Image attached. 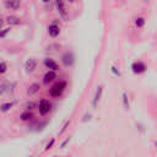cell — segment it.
Instances as JSON below:
<instances>
[{"mask_svg":"<svg viewBox=\"0 0 157 157\" xmlns=\"http://www.w3.org/2000/svg\"><path fill=\"white\" fill-rule=\"evenodd\" d=\"M130 69L135 75H142L147 71V65H146V63L142 61V60H136L131 64Z\"/></svg>","mask_w":157,"mask_h":157,"instance_id":"5b68a950","label":"cell"},{"mask_svg":"<svg viewBox=\"0 0 157 157\" xmlns=\"http://www.w3.org/2000/svg\"><path fill=\"white\" fill-rule=\"evenodd\" d=\"M25 71L28 72V74H32L33 71H36L37 66H38V60L36 58H28L25 61Z\"/></svg>","mask_w":157,"mask_h":157,"instance_id":"9c48e42d","label":"cell"},{"mask_svg":"<svg viewBox=\"0 0 157 157\" xmlns=\"http://www.w3.org/2000/svg\"><path fill=\"white\" fill-rule=\"evenodd\" d=\"M5 21H6V24L9 26H20V25H22V20H21L20 17H17V16H15V15L6 16Z\"/></svg>","mask_w":157,"mask_h":157,"instance_id":"7c38bea8","label":"cell"},{"mask_svg":"<svg viewBox=\"0 0 157 157\" xmlns=\"http://www.w3.org/2000/svg\"><path fill=\"white\" fill-rule=\"evenodd\" d=\"M54 7L57 10L58 15L63 20H64V21L69 20V11H68V9H66V5H65L64 0H54Z\"/></svg>","mask_w":157,"mask_h":157,"instance_id":"7a4b0ae2","label":"cell"},{"mask_svg":"<svg viewBox=\"0 0 157 157\" xmlns=\"http://www.w3.org/2000/svg\"><path fill=\"white\" fill-rule=\"evenodd\" d=\"M15 104H16L15 101H10V102L1 103V104H0V112H1V113H7V112H10L15 107Z\"/></svg>","mask_w":157,"mask_h":157,"instance_id":"9a60e30c","label":"cell"},{"mask_svg":"<svg viewBox=\"0 0 157 157\" xmlns=\"http://www.w3.org/2000/svg\"><path fill=\"white\" fill-rule=\"evenodd\" d=\"M122 102H123V107L125 111L130 109V102H129V97L127 95V92H122Z\"/></svg>","mask_w":157,"mask_h":157,"instance_id":"e0dca14e","label":"cell"},{"mask_svg":"<svg viewBox=\"0 0 157 157\" xmlns=\"http://www.w3.org/2000/svg\"><path fill=\"white\" fill-rule=\"evenodd\" d=\"M24 108L26 111H35L37 108V103L33 102V101H27L25 104H24Z\"/></svg>","mask_w":157,"mask_h":157,"instance_id":"ac0fdd59","label":"cell"},{"mask_svg":"<svg viewBox=\"0 0 157 157\" xmlns=\"http://www.w3.org/2000/svg\"><path fill=\"white\" fill-rule=\"evenodd\" d=\"M42 63H43V66L47 70H53V71H57V72L60 70V65L55 61V59L50 58V57H46Z\"/></svg>","mask_w":157,"mask_h":157,"instance_id":"ba28073f","label":"cell"},{"mask_svg":"<svg viewBox=\"0 0 157 157\" xmlns=\"http://www.w3.org/2000/svg\"><path fill=\"white\" fill-rule=\"evenodd\" d=\"M11 31V26L10 27H5V28H0V39H3V38H5L7 35H9V32Z\"/></svg>","mask_w":157,"mask_h":157,"instance_id":"7402d4cb","label":"cell"},{"mask_svg":"<svg viewBox=\"0 0 157 157\" xmlns=\"http://www.w3.org/2000/svg\"><path fill=\"white\" fill-rule=\"evenodd\" d=\"M60 61H61V64L64 65L65 68H71L72 65L75 64V55L72 52H64L61 55H60Z\"/></svg>","mask_w":157,"mask_h":157,"instance_id":"277c9868","label":"cell"},{"mask_svg":"<svg viewBox=\"0 0 157 157\" xmlns=\"http://www.w3.org/2000/svg\"><path fill=\"white\" fill-rule=\"evenodd\" d=\"M70 124H71V119H69V120H66V122L64 123V125H63V127H61V129H60V130H59V133H58V135H59V136H61V135L66 131V129L70 127Z\"/></svg>","mask_w":157,"mask_h":157,"instance_id":"44dd1931","label":"cell"},{"mask_svg":"<svg viewBox=\"0 0 157 157\" xmlns=\"http://www.w3.org/2000/svg\"><path fill=\"white\" fill-rule=\"evenodd\" d=\"M9 87H10V83L9 82L0 83V96H3V95H5L6 92H9Z\"/></svg>","mask_w":157,"mask_h":157,"instance_id":"ffe728a7","label":"cell"},{"mask_svg":"<svg viewBox=\"0 0 157 157\" xmlns=\"http://www.w3.org/2000/svg\"><path fill=\"white\" fill-rule=\"evenodd\" d=\"M111 71H112V74L114 76H120V71H119V69L117 66H112L111 68Z\"/></svg>","mask_w":157,"mask_h":157,"instance_id":"d4e9b609","label":"cell"},{"mask_svg":"<svg viewBox=\"0 0 157 157\" xmlns=\"http://www.w3.org/2000/svg\"><path fill=\"white\" fill-rule=\"evenodd\" d=\"M155 146H156V149H157V141H155Z\"/></svg>","mask_w":157,"mask_h":157,"instance_id":"f546056e","label":"cell"},{"mask_svg":"<svg viewBox=\"0 0 157 157\" xmlns=\"http://www.w3.org/2000/svg\"><path fill=\"white\" fill-rule=\"evenodd\" d=\"M0 80H1V74H0Z\"/></svg>","mask_w":157,"mask_h":157,"instance_id":"4dcf8cb0","label":"cell"},{"mask_svg":"<svg viewBox=\"0 0 157 157\" xmlns=\"http://www.w3.org/2000/svg\"><path fill=\"white\" fill-rule=\"evenodd\" d=\"M60 48H61V44H59V43H50V44H48L46 47V50H48V52H58Z\"/></svg>","mask_w":157,"mask_h":157,"instance_id":"d6986e66","label":"cell"},{"mask_svg":"<svg viewBox=\"0 0 157 157\" xmlns=\"http://www.w3.org/2000/svg\"><path fill=\"white\" fill-rule=\"evenodd\" d=\"M7 71V64L5 61H0V74H5V72Z\"/></svg>","mask_w":157,"mask_h":157,"instance_id":"cb8c5ba5","label":"cell"},{"mask_svg":"<svg viewBox=\"0 0 157 157\" xmlns=\"http://www.w3.org/2000/svg\"><path fill=\"white\" fill-rule=\"evenodd\" d=\"M58 79V74L57 71H53V70H47V72L43 75V79H42V83L44 86H49L52 85L53 82H55V80Z\"/></svg>","mask_w":157,"mask_h":157,"instance_id":"52a82bcc","label":"cell"},{"mask_svg":"<svg viewBox=\"0 0 157 157\" xmlns=\"http://www.w3.org/2000/svg\"><path fill=\"white\" fill-rule=\"evenodd\" d=\"M70 140H71V138H70V136H68V138H66L64 141H63V142L60 144V149H65V146H66V145L70 142Z\"/></svg>","mask_w":157,"mask_h":157,"instance_id":"484cf974","label":"cell"},{"mask_svg":"<svg viewBox=\"0 0 157 157\" xmlns=\"http://www.w3.org/2000/svg\"><path fill=\"white\" fill-rule=\"evenodd\" d=\"M66 1H68V3H70V4H72V3L75 1V0H66Z\"/></svg>","mask_w":157,"mask_h":157,"instance_id":"f1b7e54d","label":"cell"},{"mask_svg":"<svg viewBox=\"0 0 157 157\" xmlns=\"http://www.w3.org/2000/svg\"><path fill=\"white\" fill-rule=\"evenodd\" d=\"M39 90H41V83H38V82L31 83V85L27 87V96H28V97L35 96L36 93L39 92Z\"/></svg>","mask_w":157,"mask_h":157,"instance_id":"4fadbf2b","label":"cell"},{"mask_svg":"<svg viewBox=\"0 0 157 157\" xmlns=\"http://www.w3.org/2000/svg\"><path fill=\"white\" fill-rule=\"evenodd\" d=\"M35 118V114H33V111H24L22 113L20 114V120L24 122V123H27V122H31Z\"/></svg>","mask_w":157,"mask_h":157,"instance_id":"5bb4252c","label":"cell"},{"mask_svg":"<svg viewBox=\"0 0 157 157\" xmlns=\"http://www.w3.org/2000/svg\"><path fill=\"white\" fill-rule=\"evenodd\" d=\"M4 6L6 10H13V11H17L21 7V0H5Z\"/></svg>","mask_w":157,"mask_h":157,"instance_id":"8fae6325","label":"cell"},{"mask_svg":"<svg viewBox=\"0 0 157 157\" xmlns=\"http://www.w3.org/2000/svg\"><path fill=\"white\" fill-rule=\"evenodd\" d=\"M145 25H146V18H145V16H136L134 18V26L136 27L138 29H141V28H144L145 27Z\"/></svg>","mask_w":157,"mask_h":157,"instance_id":"2e32d148","label":"cell"},{"mask_svg":"<svg viewBox=\"0 0 157 157\" xmlns=\"http://www.w3.org/2000/svg\"><path fill=\"white\" fill-rule=\"evenodd\" d=\"M102 96H103V86H102V85H100V86L96 88L95 95H93V98H92V102H91L92 108H93V109H96V108L98 107V103H100V101H101Z\"/></svg>","mask_w":157,"mask_h":157,"instance_id":"30bf717a","label":"cell"},{"mask_svg":"<svg viewBox=\"0 0 157 157\" xmlns=\"http://www.w3.org/2000/svg\"><path fill=\"white\" fill-rule=\"evenodd\" d=\"M66 86H68V82L65 80H61V81L54 83V85L48 90L49 96L52 98H59V97H61V95L66 90Z\"/></svg>","mask_w":157,"mask_h":157,"instance_id":"6da1fadb","label":"cell"},{"mask_svg":"<svg viewBox=\"0 0 157 157\" xmlns=\"http://www.w3.org/2000/svg\"><path fill=\"white\" fill-rule=\"evenodd\" d=\"M52 1H53V0H42V3H43V4H46V5H48V4H50Z\"/></svg>","mask_w":157,"mask_h":157,"instance_id":"4316f807","label":"cell"},{"mask_svg":"<svg viewBox=\"0 0 157 157\" xmlns=\"http://www.w3.org/2000/svg\"><path fill=\"white\" fill-rule=\"evenodd\" d=\"M37 109L39 112V114L42 117L47 116V114H49V112L52 111V103L47 98H42L38 103H37Z\"/></svg>","mask_w":157,"mask_h":157,"instance_id":"3957f363","label":"cell"},{"mask_svg":"<svg viewBox=\"0 0 157 157\" xmlns=\"http://www.w3.org/2000/svg\"><path fill=\"white\" fill-rule=\"evenodd\" d=\"M4 26V20H3V17H1V15H0V28H1Z\"/></svg>","mask_w":157,"mask_h":157,"instance_id":"83f0119b","label":"cell"},{"mask_svg":"<svg viewBox=\"0 0 157 157\" xmlns=\"http://www.w3.org/2000/svg\"><path fill=\"white\" fill-rule=\"evenodd\" d=\"M47 32H48V36L50 38H58L60 36V33H61V27H60V25L57 22V21H53L52 24L48 25Z\"/></svg>","mask_w":157,"mask_h":157,"instance_id":"8992f818","label":"cell"},{"mask_svg":"<svg viewBox=\"0 0 157 157\" xmlns=\"http://www.w3.org/2000/svg\"><path fill=\"white\" fill-rule=\"evenodd\" d=\"M55 145V139L54 138H52L50 140H49V142L46 145V147H44V151L47 152V151H49V150H52L53 149V146Z\"/></svg>","mask_w":157,"mask_h":157,"instance_id":"603a6c76","label":"cell"}]
</instances>
